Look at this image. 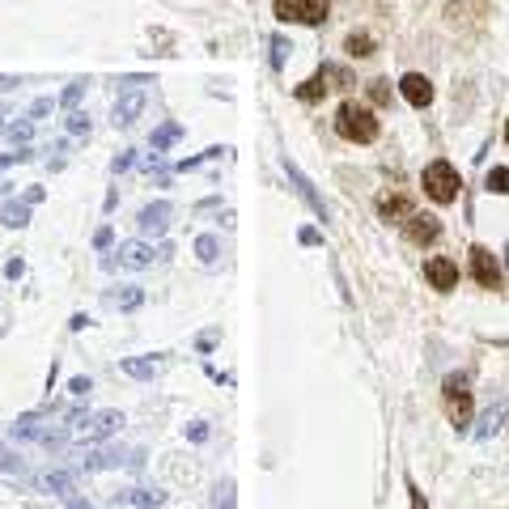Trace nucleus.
<instances>
[{
  "label": "nucleus",
  "mask_w": 509,
  "mask_h": 509,
  "mask_svg": "<svg viewBox=\"0 0 509 509\" xmlns=\"http://www.w3.org/2000/svg\"><path fill=\"white\" fill-rule=\"evenodd\" d=\"M425 276H429V285L437 289V294H450L454 285H458V263L437 254V259H429V263H425Z\"/></svg>",
  "instance_id": "obj_8"
},
{
  "label": "nucleus",
  "mask_w": 509,
  "mask_h": 509,
  "mask_svg": "<svg viewBox=\"0 0 509 509\" xmlns=\"http://www.w3.org/2000/svg\"><path fill=\"white\" fill-rule=\"evenodd\" d=\"M285 51H289V43L272 39V68H285Z\"/></svg>",
  "instance_id": "obj_28"
},
{
  "label": "nucleus",
  "mask_w": 509,
  "mask_h": 509,
  "mask_svg": "<svg viewBox=\"0 0 509 509\" xmlns=\"http://www.w3.org/2000/svg\"><path fill=\"white\" fill-rule=\"evenodd\" d=\"M170 216H175V208L166 204V200H157V204H149V208H140L137 225L145 230V234H166V225H170Z\"/></svg>",
  "instance_id": "obj_11"
},
{
  "label": "nucleus",
  "mask_w": 509,
  "mask_h": 509,
  "mask_svg": "<svg viewBox=\"0 0 509 509\" xmlns=\"http://www.w3.org/2000/svg\"><path fill=\"white\" fill-rule=\"evenodd\" d=\"M505 263H509V242H505Z\"/></svg>",
  "instance_id": "obj_36"
},
{
  "label": "nucleus",
  "mask_w": 509,
  "mask_h": 509,
  "mask_svg": "<svg viewBox=\"0 0 509 509\" xmlns=\"http://www.w3.org/2000/svg\"><path fill=\"white\" fill-rule=\"evenodd\" d=\"M178 137H183V128H178V123H166V128L153 132V149H166V145H175Z\"/></svg>",
  "instance_id": "obj_24"
},
{
  "label": "nucleus",
  "mask_w": 509,
  "mask_h": 509,
  "mask_svg": "<svg viewBox=\"0 0 509 509\" xmlns=\"http://www.w3.org/2000/svg\"><path fill=\"white\" fill-rule=\"evenodd\" d=\"M484 183H489V192H497V196H509V166H492Z\"/></svg>",
  "instance_id": "obj_22"
},
{
  "label": "nucleus",
  "mask_w": 509,
  "mask_h": 509,
  "mask_svg": "<svg viewBox=\"0 0 509 509\" xmlns=\"http://www.w3.org/2000/svg\"><path fill=\"white\" fill-rule=\"evenodd\" d=\"M68 132H77V137H81V132H90V119L73 111V115H68Z\"/></svg>",
  "instance_id": "obj_29"
},
{
  "label": "nucleus",
  "mask_w": 509,
  "mask_h": 509,
  "mask_svg": "<svg viewBox=\"0 0 509 509\" xmlns=\"http://www.w3.org/2000/svg\"><path fill=\"white\" fill-rule=\"evenodd\" d=\"M411 213H416V208H411V200L399 196V192H395V196H382V200H378V216H382V221H395V225H403Z\"/></svg>",
  "instance_id": "obj_13"
},
{
  "label": "nucleus",
  "mask_w": 509,
  "mask_h": 509,
  "mask_svg": "<svg viewBox=\"0 0 509 509\" xmlns=\"http://www.w3.org/2000/svg\"><path fill=\"white\" fill-rule=\"evenodd\" d=\"M399 94H403L416 111H425V106L433 102V81L425 77V73H408V77L399 81Z\"/></svg>",
  "instance_id": "obj_9"
},
{
  "label": "nucleus",
  "mask_w": 509,
  "mask_h": 509,
  "mask_svg": "<svg viewBox=\"0 0 509 509\" xmlns=\"http://www.w3.org/2000/svg\"><path fill=\"white\" fill-rule=\"evenodd\" d=\"M446 416H450L454 429H467L471 425V391H467V378L463 373H450L446 378Z\"/></svg>",
  "instance_id": "obj_4"
},
{
  "label": "nucleus",
  "mask_w": 509,
  "mask_h": 509,
  "mask_svg": "<svg viewBox=\"0 0 509 509\" xmlns=\"http://www.w3.org/2000/svg\"><path fill=\"white\" fill-rule=\"evenodd\" d=\"M505 416H509V403H505V399H497V403L484 411V425H480V433H475V437H492V433L505 425Z\"/></svg>",
  "instance_id": "obj_16"
},
{
  "label": "nucleus",
  "mask_w": 509,
  "mask_h": 509,
  "mask_svg": "<svg viewBox=\"0 0 509 509\" xmlns=\"http://www.w3.org/2000/svg\"><path fill=\"white\" fill-rule=\"evenodd\" d=\"M370 102L373 106H387V102H391V81H370Z\"/></svg>",
  "instance_id": "obj_25"
},
{
  "label": "nucleus",
  "mask_w": 509,
  "mask_h": 509,
  "mask_svg": "<svg viewBox=\"0 0 509 509\" xmlns=\"http://www.w3.org/2000/svg\"><path fill=\"white\" fill-rule=\"evenodd\" d=\"M9 137H13V140H30V119H26V123H13V128H9Z\"/></svg>",
  "instance_id": "obj_32"
},
{
  "label": "nucleus",
  "mask_w": 509,
  "mask_h": 509,
  "mask_svg": "<svg viewBox=\"0 0 509 509\" xmlns=\"http://www.w3.org/2000/svg\"><path fill=\"white\" fill-rule=\"evenodd\" d=\"M119 263L132 268V272H140V268L153 263V247H145V242H123V247H119Z\"/></svg>",
  "instance_id": "obj_14"
},
{
  "label": "nucleus",
  "mask_w": 509,
  "mask_h": 509,
  "mask_svg": "<svg viewBox=\"0 0 509 509\" xmlns=\"http://www.w3.org/2000/svg\"><path fill=\"white\" fill-rule=\"evenodd\" d=\"M335 132L344 140H353V145H373V140H378V115H373L365 102L348 98L335 111Z\"/></svg>",
  "instance_id": "obj_1"
},
{
  "label": "nucleus",
  "mask_w": 509,
  "mask_h": 509,
  "mask_svg": "<svg viewBox=\"0 0 509 509\" xmlns=\"http://www.w3.org/2000/svg\"><path fill=\"white\" fill-rule=\"evenodd\" d=\"M140 111H145V94H140V90H128V94L115 102V128H132L140 119Z\"/></svg>",
  "instance_id": "obj_12"
},
{
  "label": "nucleus",
  "mask_w": 509,
  "mask_h": 509,
  "mask_svg": "<svg viewBox=\"0 0 509 509\" xmlns=\"http://www.w3.org/2000/svg\"><path fill=\"white\" fill-rule=\"evenodd\" d=\"M0 221H4V225H9V230H21V225H26V221H30V204H26V200H4V204H0Z\"/></svg>",
  "instance_id": "obj_15"
},
{
  "label": "nucleus",
  "mask_w": 509,
  "mask_h": 509,
  "mask_svg": "<svg viewBox=\"0 0 509 509\" xmlns=\"http://www.w3.org/2000/svg\"><path fill=\"white\" fill-rule=\"evenodd\" d=\"M157 370H161V365H157L153 356H128V361H123V373H132V378H140V382L157 378Z\"/></svg>",
  "instance_id": "obj_17"
},
{
  "label": "nucleus",
  "mask_w": 509,
  "mask_h": 509,
  "mask_svg": "<svg viewBox=\"0 0 509 509\" xmlns=\"http://www.w3.org/2000/svg\"><path fill=\"white\" fill-rule=\"evenodd\" d=\"M39 489H47V492H73V475L68 471H47L39 480Z\"/></svg>",
  "instance_id": "obj_20"
},
{
  "label": "nucleus",
  "mask_w": 509,
  "mask_h": 509,
  "mask_svg": "<svg viewBox=\"0 0 509 509\" xmlns=\"http://www.w3.org/2000/svg\"><path fill=\"white\" fill-rule=\"evenodd\" d=\"M119 425H123V416H119V411H94V416H73V433H77L81 442H102V437L119 433Z\"/></svg>",
  "instance_id": "obj_5"
},
{
  "label": "nucleus",
  "mask_w": 509,
  "mask_h": 509,
  "mask_svg": "<svg viewBox=\"0 0 509 509\" xmlns=\"http://www.w3.org/2000/svg\"><path fill=\"white\" fill-rule=\"evenodd\" d=\"M140 301H145L140 285H119V294H115V306H119V310H137Z\"/></svg>",
  "instance_id": "obj_21"
},
{
  "label": "nucleus",
  "mask_w": 509,
  "mask_h": 509,
  "mask_svg": "<svg viewBox=\"0 0 509 509\" xmlns=\"http://www.w3.org/2000/svg\"><path fill=\"white\" fill-rule=\"evenodd\" d=\"M128 501H132V505H140V509H153V505H161L166 497H161V492H149V489H137Z\"/></svg>",
  "instance_id": "obj_26"
},
{
  "label": "nucleus",
  "mask_w": 509,
  "mask_h": 509,
  "mask_svg": "<svg viewBox=\"0 0 509 509\" xmlns=\"http://www.w3.org/2000/svg\"><path fill=\"white\" fill-rule=\"evenodd\" d=\"M128 166H132V153H119L115 161H111V170H115V175H119V170H128Z\"/></svg>",
  "instance_id": "obj_35"
},
{
  "label": "nucleus",
  "mask_w": 509,
  "mask_h": 509,
  "mask_svg": "<svg viewBox=\"0 0 509 509\" xmlns=\"http://www.w3.org/2000/svg\"><path fill=\"white\" fill-rule=\"evenodd\" d=\"M21 272H26V263H21V259H9V263H4V276H9V280H18Z\"/></svg>",
  "instance_id": "obj_33"
},
{
  "label": "nucleus",
  "mask_w": 509,
  "mask_h": 509,
  "mask_svg": "<svg viewBox=\"0 0 509 509\" xmlns=\"http://www.w3.org/2000/svg\"><path fill=\"white\" fill-rule=\"evenodd\" d=\"M196 254H200V259H204V263H216V254H221V242H216L213 234L196 238Z\"/></svg>",
  "instance_id": "obj_23"
},
{
  "label": "nucleus",
  "mask_w": 509,
  "mask_h": 509,
  "mask_svg": "<svg viewBox=\"0 0 509 509\" xmlns=\"http://www.w3.org/2000/svg\"><path fill=\"white\" fill-rule=\"evenodd\" d=\"M344 51H348V56L353 59H365V56H373V39L370 35H365V30H361V35H348V39H344Z\"/></svg>",
  "instance_id": "obj_19"
},
{
  "label": "nucleus",
  "mask_w": 509,
  "mask_h": 509,
  "mask_svg": "<svg viewBox=\"0 0 509 509\" xmlns=\"http://www.w3.org/2000/svg\"><path fill=\"white\" fill-rule=\"evenodd\" d=\"M81 94H85V81H73V85L64 90V98H59V102H64V106H77Z\"/></svg>",
  "instance_id": "obj_27"
},
{
  "label": "nucleus",
  "mask_w": 509,
  "mask_h": 509,
  "mask_svg": "<svg viewBox=\"0 0 509 509\" xmlns=\"http://www.w3.org/2000/svg\"><path fill=\"white\" fill-rule=\"evenodd\" d=\"M471 276H475L484 289H497V280H501V263L492 259L489 247H471Z\"/></svg>",
  "instance_id": "obj_7"
},
{
  "label": "nucleus",
  "mask_w": 509,
  "mask_h": 509,
  "mask_svg": "<svg viewBox=\"0 0 509 509\" xmlns=\"http://www.w3.org/2000/svg\"><path fill=\"white\" fill-rule=\"evenodd\" d=\"M0 471H21V463L9 450H4V446H0Z\"/></svg>",
  "instance_id": "obj_31"
},
{
  "label": "nucleus",
  "mask_w": 509,
  "mask_h": 509,
  "mask_svg": "<svg viewBox=\"0 0 509 509\" xmlns=\"http://www.w3.org/2000/svg\"><path fill=\"white\" fill-rule=\"evenodd\" d=\"M68 391H73V395H90V391H94V382H90V378H73V382H68Z\"/></svg>",
  "instance_id": "obj_30"
},
{
  "label": "nucleus",
  "mask_w": 509,
  "mask_h": 509,
  "mask_svg": "<svg viewBox=\"0 0 509 509\" xmlns=\"http://www.w3.org/2000/svg\"><path fill=\"white\" fill-rule=\"evenodd\" d=\"M285 175L294 178V187H297V196L306 200V204H310L314 208V216H323V221H327V204H323V200H318V192H314V183L306 175H301V170H297L294 161H289V157H285Z\"/></svg>",
  "instance_id": "obj_10"
},
{
  "label": "nucleus",
  "mask_w": 509,
  "mask_h": 509,
  "mask_svg": "<svg viewBox=\"0 0 509 509\" xmlns=\"http://www.w3.org/2000/svg\"><path fill=\"white\" fill-rule=\"evenodd\" d=\"M327 90H332V85H327V77L318 73V77H310V81H301V85H297V98H301V102H318V98H327Z\"/></svg>",
  "instance_id": "obj_18"
},
{
  "label": "nucleus",
  "mask_w": 509,
  "mask_h": 509,
  "mask_svg": "<svg viewBox=\"0 0 509 509\" xmlns=\"http://www.w3.org/2000/svg\"><path fill=\"white\" fill-rule=\"evenodd\" d=\"M403 234H408L411 247H429V242H437V234H442V221L433 213H411L408 221H403Z\"/></svg>",
  "instance_id": "obj_6"
},
{
  "label": "nucleus",
  "mask_w": 509,
  "mask_h": 509,
  "mask_svg": "<svg viewBox=\"0 0 509 509\" xmlns=\"http://www.w3.org/2000/svg\"><path fill=\"white\" fill-rule=\"evenodd\" d=\"M458 187H463V178H458V170H454L450 161H429L425 166V196L433 204H454Z\"/></svg>",
  "instance_id": "obj_2"
},
{
  "label": "nucleus",
  "mask_w": 509,
  "mask_h": 509,
  "mask_svg": "<svg viewBox=\"0 0 509 509\" xmlns=\"http://www.w3.org/2000/svg\"><path fill=\"white\" fill-rule=\"evenodd\" d=\"M408 492H411V509H429L425 505V492L416 489V484H408Z\"/></svg>",
  "instance_id": "obj_34"
},
{
  "label": "nucleus",
  "mask_w": 509,
  "mask_h": 509,
  "mask_svg": "<svg viewBox=\"0 0 509 509\" xmlns=\"http://www.w3.org/2000/svg\"><path fill=\"white\" fill-rule=\"evenodd\" d=\"M505 145H509V123H505Z\"/></svg>",
  "instance_id": "obj_37"
},
{
  "label": "nucleus",
  "mask_w": 509,
  "mask_h": 509,
  "mask_svg": "<svg viewBox=\"0 0 509 509\" xmlns=\"http://www.w3.org/2000/svg\"><path fill=\"white\" fill-rule=\"evenodd\" d=\"M332 13V0H276V18L297 26H323Z\"/></svg>",
  "instance_id": "obj_3"
}]
</instances>
